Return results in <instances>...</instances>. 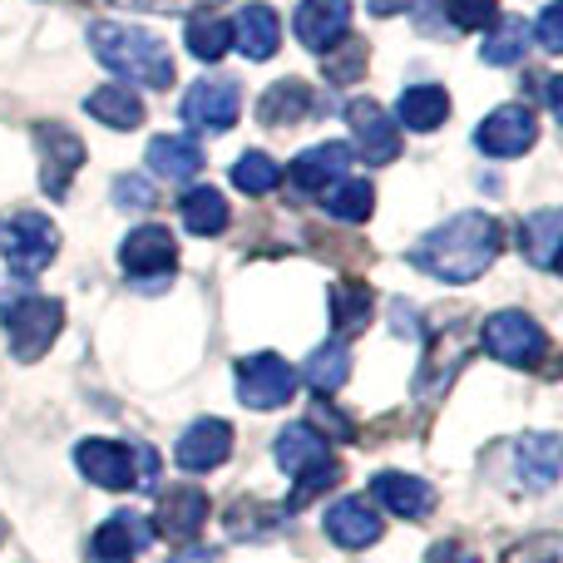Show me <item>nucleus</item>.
I'll return each instance as SVG.
<instances>
[{
  "label": "nucleus",
  "mask_w": 563,
  "mask_h": 563,
  "mask_svg": "<svg viewBox=\"0 0 563 563\" xmlns=\"http://www.w3.org/2000/svg\"><path fill=\"white\" fill-rule=\"evenodd\" d=\"M539 45H544L549 55H559V49H563V5H559V0L544 10V15H539Z\"/></svg>",
  "instance_id": "obj_40"
},
{
  "label": "nucleus",
  "mask_w": 563,
  "mask_h": 563,
  "mask_svg": "<svg viewBox=\"0 0 563 563\" xmlns=\"http://www.w3.org/2000/svg\"><path fill=\"white\" fill-rule=\"evenodd\" d=\"M499 243H505V233H499V223L489 213H455L450 223L430 228L410 247V263L440 282H475L495 267Z\"/></svg>",
  "instance_id": "obj_1"
},
{
  "label": "nucleus",
  "mask_w": 563,
  "mask_h": 563,
  "mask_svg": "<svg viewBox=\"0 0 563 563\" xmlns=\"http://www.w3.org/2000/svg\"><path fill=\"white\" fill-rule=\"evenodd\" d=\"M321 198H327V213L336 218V223H366L371 208H376V188H371L366 178H336Z\"/></svg>",
  "instance_id": "obj_31"
},
{
  "label": "nucleus",
  "mask_w": 563,
  "mask_h": 563,
  "mask_svg": "<svg viewBox=\"0 0 563 563\" xmlns=\"http://www.w3.org/2000/svg\"><path fill=\"white\" fill-rule=\"evenodd\" d=\"M208 525V495L194 485H178L158 499V534L168 539H198V529Z\"/></svg>",
  "instance_id": "obj_19"
},
{
  "label": "nucleus",
  "mask_w": 563,
  "mask_h": 563,
  "mask_svg": "<svg viewBox=\"0 0 563 563\" xmlns=\"http://www.w3.org/2000/svg\"><path fill=\"white\" fill-rule=\"evenodd\" d=\"M346 376H351V351H346V341H327V346H317V351L307 356V366H301V380H307V386L317 390L321 400L336 396V390L346 386Z\"/></svg>",
  "instance_id": "obj_25"
},
{
  "label": "nucleus",
  "mask_w": 563,
  "mask_h": 563,
  "mask_svg": "<svg viewBox=\"0 0 563 563\" xmlns=\"http://www.w3.org/2000/svg\"><path fill=\"white\" fill-rule=\"evenodd\" d=\"M144 5H174V10H188V5H203V0H144Z\"/></svg>",
  "instance_id": "obj_45"
},
{
  "label": "nucleus",
  "mask_w": 563,
  "mask_h": 563,
  "mask_svg": "<svg viewBox=\"0 0 563 563\" xmlns=\"http://www.w3.org/2000/svg\"><path fill=\"white\" fill-rule=\"evenodd\" d=\"M396 119L410 129V134H430V129H440L450 119V95L440 85H410V89H400Z\"/></svg>",
  "instance_id": "obj_23"
},
{
  "label": "nucleus",
  "mask_w": 563,
  "mask_h": 563,
  "mask_svg": "<svg viewBox=\"0 0 563 563\" xmlns=\"http://www.w3.org/2000/svg\"><path fill=\"white\" fill-rule=\"evenodd\" d=\"M307 426H327L336 440H356V430H351V420L346 416H336V410H327V400H317V410H311V420Z\"/></svg>",
  "instance_id": "obj_41"
},
{
  "label": "nucleus",
  "mask_w": 563,
  "mask_h": 563,
  "mask_svg": "<svg viewBox=\"0 0 563 563\" xmlns=\"http://www.w3.org/2000/svg\"><path fill=\"white\" fill-rule=\"evenodd\" d=\"M168 563H218V549H208V544H184Z\"/></svg>",
  "instance_id": "obj_44"
},
{
  "label": "nucleus",
  "mask_w": 563,
  "mask_h": 563,
  "mask_svg": "<svg viewBox=\"0 0 563 563\" xmlns=\"http://www.w3.org/2000/svg\"><path fill=\"white\" fill-rule=\"evenodd\" d=\"M539 139V119L529 104H505L475 129V148L489 158H519L529 154Z\"/></svg>",
  "instance_id": "obj_9"
},
{
  "label": "nucleus",
  "mask_w": 563,
  "mask_h": 563,
  "mask_svg": "<svg viewBox=\"0 0 563 563\" xmlns=\"http://www.w3.org/2000/svg\"><path fill=\"white\" fill-rule=\"evenodd\" d=\"M0 539H5V525H0Z\"/></svg>",
  "instance_id": "obj_46"
},
{
  "label": "nucleus",
  "mask_w": 563,
  "mask_h": 563,
  "mask_svg": "<svg viewBox=\"0 0 563 563\" xmlns=\"http://www.w3.org/2000/svg\"><path fill=\"white\" fill-rule=\"evenodd\" d=\"M134 470H139V485H154L158 479V455L148 445H134Z\"/></svg>",
  "instance_id": "obj_43"
},
{
  "label": "nucleus",
  "mask_w": 563,
  "mask_h": 563,
  "mask_svg": "<svg viewBox=\"0 0 563 563\" xmlns=\"http://www.w3.org/2000/svg\"><path fill=\"white\" fill-rule=\"evenodd\" d=\"M291 30L311 55H327L351 35V0H301L297 15H291Z\"/></svg>",
  "instance_id": "obj_12"
},
{
  "label": "nucleus",
  "mask_w": 563,
  "mask_h": 563,
  "mask_svg": "<svg viewBox=\"0 0 563 563\" xmlns=\"http://www.w3.org/2000/svg\"><path fill=\"white\" fill-rule=\"evenodd\" d=\"M75 465L89 485L99 489H134L139 485V470H134V445L124 440H79L75 445Z\"/></svg>",
  "instance_id": "obj_10"
},
{
  "label": "nucleus",
  "mask_w": 563,
  "mask_h": 563,
  "mask_svg": "<svg viewBox=\"0 0 563 563\" xmlns=\"http://www.w3.org/2000/svg\"><path fill=\"white\" fill-rule=\"evenodd\" d=\"M515 455H519V475L529 479L534 489H549L559 479V435L554 430H534V435H519L515 440Z\"/></svg>",
  "instance_id": "obj_24"
},
{
  "label": "nucleus",
  "mask_w": 563,
  "mask_h": 563,
  "mask_svg": "<svg viewBox=\"0 0 563 563\" xmlns=\"http://www.w3.org/2000/svg\"><path fill=\"white\" fill-rule=\"evenodd\" d=\"M331 485H341V465L336 455L317 460V465H307L301 475H291V495H287V515H297V509H307L317 495H327Z\"/></svg>",
  "instance_id": "obj_33"
},
{
  "label": "nucleus",
  "mask_w": 563,
  "mask_h": 563,
  "mask_svg": "<svg viewBox=\"0 0 563 563\" xmlns=\"http://www.w3.org/2000/svg\"><path fill=\"white\" fill-rule=\"evenodd\" d=\"M228 455H233V426L218 420V416L194 420V426L184 430V440H178V450H174L178 470H188V475H208V470L228 465Z\"/></svg>",
  "instance_id": "obj_14"
},
{
  "label": "nucleus",
  "mask_w": 563,
  "mask_h": 563,
  "mask_svg": "<svg viewBox=\"0 0 563 563\" xmlns=\"http://www.w3.org/2000/svg\"><path fill=\"white\" fill-rule=\"evenodd\" d=\"M0 253H5V267L20 277H35L55 263L59 253V228L49 223L45 213H15L0 233Z\"/></svg>",
  "instance_id": "obj_5"
},
{
  "label": "nucleus",
  "mask_w": 563,
  "mask_h": 563,
  "mask_svg": "<svg viewBox=\"0 0 563 563\" xmlns=\"http://www.w3.org/2000/svg\"><path fill=\"white\" fill-rule=\"evenodd\" d=\"M529 45V25L525 15H495V25L485 30V45H479V59L485 65H515Z\"/></svg>",
  "instance_id": "obj_30"
},
{
  "label": "nucleus",
  "mask_w": 563,
  "mask_h": 563,
  "mask_svg": "<svg viewBox=\"0 0 563 563\" xmlns=\"http://www.w3.org/2000/svg\"><path fill=\"white\" fill-rule=\"evenodd\" d=\"M351 168V144H311L307 154L291 158L287 178L297 194H327L336 178H346Z\"/></svg>",
  "instance_id": "obj_17"
},
{
  "label": "nucleus",
  "mask_w": 563,
  "mask_h": 563,
  "mask_svg": "<svg viewBox=\"0 0 563 563\" xmlns=\"http://www.w3.org/2000/svg\"><path fill=\"white\" fill-rule=\"evenodd\" d=\"M311 104H317V99H311V89L301 85V79H277L273 89H267L263 95V104H257V119H263V124H297L301 114H311Z\"/></svg>",
  "instance_id": "obj_29"
},
{
  "label": "nucleus",
  "mask_w": 563,
  "mask_h": 563,
  "mask_svg": "<svg viewBox=\"0 0 563 563\" xmlns=\"http://www.w3.org/2000/svg\"><path fill=\"white\" fill-rule=\"evenodd\" d=\"M559 243H563L559 208H539V213H529L525 228H519V247H525V257L539 267V273H554L559 267Z\"/></svg>",
  "instance_id": "obj_22"
},
{
  "label": "nucleus",
  "mask_w": 563,
  "mask_h": 563,
  "mask_svg": "<svg viewBox=\"0 0 563 563\" xmlns=\"http://www.w3.org/2000/svg\"><path fill=\"white\" fill-rule=\"evenodd\" d=\"M505 563H563V544L559 534H539V539H525L505 554Z\"/></svg>",
  "instance_id": "obj_37"
},
{
  "label": "nucleus",
  "mask_w": 563,
  "mask_h": 563,
  "mask_svg": "<svg viewBox=\"0 0 563 563\" xmlns=\"http://www.w3.org/2000/svg\"><path fill=\"white\" fill-rule=\"evenodd\" d=\"M178 213H184V228L188 233H198V238H218L228 228V198L218 194V188H208V184H198V188H188L184 194V203H178Z\"/></svg>",
  "instance_id": "obj_27"
},
{
  "label": "nucleus",
  "mask_w": 563,
  "mask_h": 563,
  "mask_svg": "<svg viewBox=\"0 0 563 563\" xmlns=\"http://www.w3.org/2000/svg\"><path fill=\"white\" fill-rule=\"evenodd\" d=\"M346 124H351V134H356V144H351V158H366L371 168H380V164H390V158L400 154L396 119H390L380 104H371V99H356V104H346Z\"/></svg>",
  "instance_id": "obj_11"
},
{
  "label": "nucleus",
  "mask_w": 563,
  "mask_h": 563,
  "mask_svg": "<svg viewBox=\"0 0 563 563\" xmlns=\"http://www.w3.org/2000/svg\"><path fill=\"white\" fill-rule=\"evenodd\" d=\"M273 455H277L282 475H301V470H307V465H317V460H327L331 450H327V435H321L317 426H287V430H282V435H277Z\"/></svg>",
  "instance_id": "obj_26"
},
{
  "label": "nucleus",
  "mask_w": 563,
  "mask_h": 563,
  "mask_svg": "<svg viewBox=\"0 0 563 563\" xmlns=\"http://www.w3.org/2000/svg\"><path fill=\"white\" fill-rule=\"evenodd\" d=\"M148 174L168 178V184H188L194 174H203V148L188 134H158L148 144Z\"/></svg>",
  "instance_id": "obj_20"
},
{
  "label": "nucleus",
  "mask_w": 563,
  "mask_h": 563,
  "mask_svg": "<svg viewBox=\"0 0 563 563\" xmlns=\"http://www.w3.org/2000/svg\"><path fill=\"white\" fill-rule=\"evenodd\" d=\"M233 45L243 49L253 65H263V59H273L277 55V45H282V20H277V10L273 5H243L233 20Z\"/></svg>",
  "instance_id": "obj_18"
},
{
  "label": "nucleus",
  "mask_w": 563,
  "mask_h": 563,
  "mask_svg": "<svg viewBox=\"0 0 563 563\" xmlns=\"http://www.w3.org/2000/svg\"><path fill=\"white\" fill-rule=\"evenodd\" d=\"M184 45L194 59H203V65H213V59H223L228 49H233V25H228L223 15H194L184 30Z\"/></svg>",
  "instance_id": "obj_32"
},
{
  "label": "nucleus",
  "mask_w": 563,
  "mask_h": 563,
  "mask_svg": "<svg viewBox=\"0 0 563 563\" xmlns=\"http://www.w3.org/2000/svg\"><path fill=\"white\" fill-rule=\"evenodd\" d=\"M233 184L243 188L247 198H263V194H273V188L282 184V164L253 148V154H243V158L233 164Z\"/></svg>",
  "instance_id": "obj_34"
},
{
  "label": "nucleus",
  "mask_w": 563,
  "mask_h": 563,
  "mask_svg": "<svg viewBox=\"0 0 563 563\" xmlns=\"http://www.w3.org/2000/svg\"><path fill=\"white\" fill-rule=\"evenodd\" d=\"M426 563H479V559H475V549H465L460 539H440V544H430Z\"/></svg>",
  "instance_id": "obj_42"
},
{
  "label": "nucleus",
  "mask_w": 563,
  "mask_h": 563,
  "mask_svg": "<svg viewBox=\"0 0 563 563\" xmlns=\"http://www.w3.org/2000/svg\"><path fill=\"white\" fill-rule=\"evenodd\" d=\"M85 114L99 119L104 129H139L144 124V99L134 95V85H99L85 95Z\"/></svg>",
  "instance_id": "obj_21"
},
{
  "label": "nucleus",
  "mask_w": 563,
  "mask_h": 563,
  "mask_svg": "<svg viewBox=\"0 0 563 563\" xmlns=\"http://www.w3.org/2000/svg\"><path fill=\"white\" fill-rule=\"evenodd\" d=\"M282 525V515H273V509L263 505V499H238L233 509H228V534L233 539H267L273 529Z\"/></svg>",
  "instance_id": "obj_35"
},
{
  "label": "nucleus",
  "mask_w": 563,
  "mask_h": 563,
  "mask_svg": "<svg viewBox=\"0 0 563 563\" xmlns=\"http://www.w3.org/2000/svg\"><path fill=\"white\" fill-rule=\"evenodd\" d=\"M35 139H40V184H45L49 198H65L69 178L85 164V144H79L65 124H40Z\"/></svg>",
  "instance_id": "obj_13"
},
{
  "label": "nucleus",
  "mask_w": 563,
  "mask_h": 563,
  "mask_svg": "<svg viewBox=\"0 0 563 563\" xmlns=\"http://www.w3.org/2000/svg\"><path fill=\"white\" fill-rule=\"evenodd\" d=\"M119 267H124L129 277H139V282L174 277V267H178V243H174V233H168V228H158V223L134 228V233L119 243Z\"/></svg>",
  "instance_id": "obj_8"
},
{
  "label": "nucleus",
  "mask_w": 563,
  "mask_h": 563,
  "mask_svg": "<svg viewBox=\"0 0 563 563\" xmlns=\"http://www.w3.org/2000/svg\"><path fill=\"white\" fill-rule=\"evenodd\" d=\"M0 327H5L10 356L15 361H40L49 351V341L65 327V307L55 297H15L0 307Z\"/></svg>",
  "instance_id": "obj_3"
},
{
  "label": "nucleus",
  "mask_w": 563,
  "mask_h": 563,
  "mask_svg": "<svg viewBox=\"0 0 563 563\" xmlns=\"http://www.w3.org/2000/svg\"><path fill=\"white\" fill-rule=\"evenodd\" d=\"M371 311H376V297H371L366 282H336L331 287V327H336V336L366 331Z\"/></svg>",
  "instance_id": "obj_28"
},
{
  "label": "nucleus",
  "mask_w": 563,
  "mask_h": 563,
  "mask_svg": "<svg viewBox=\"0 0 563 563\" xmlns=\"http://www.w3.org/2000/svg\"><path fill=\"white\" fill-rule=\"evenodd\" d=\"M297 396V366H287L273 351L238 361V400L247 410H277Z\"/></svg>",
  "instance_id": "obj_6"
},
{
  "label": "nucleus",
  "mask_w": 563,
  "mask_h": 563,
  "mask_svg": "<svg viewBox=\"0 0 563 563\" xmlns=\"http://www.w3.org/2000/svg\"><path fill=\"white\" fill-rule=\"evenodd\" d=\"M89 49L95 59L119 75L124 85H144V89H168L174 85V59L168 45L144 25H119V20H99L89 25Z\"/></svg>",
  "instance_id": "obj_2"
},
{
  "label": "nucleus",
  "mask_w": 563,
  "mask_h": 563,
  "mask_svg": "<svg viewBox=\"0 0 563 563\" xmlns=\"http://www.w3.org/2000/svg\"><path fill=\"white\" fill-rule=\"evenodd\" d=\"M114 203L119 208H154V188L144 184V178H114Z\"/></svg>",
  "instance_id": "obj_39"
},
{
  "label": "nucleus",
  "mask_w": 563,
  "mask_h": 563,
  "mask_svg": "<svg viewBox=\"0 0 563 563\" xmlns=\"http://www.w3.org/2000/svg\"><path fill=\"white\" fill-rule=\"evenodd\" d=\"M371 499L386 505L396 519H410V525L435 515V489H430L426 479L406 475V470H380V475L371 479Z\"/></svg>",
  "instance_id": "obj_15"
},
{
  "label": "nucleus",
  "mask_w": 563,
  "mask_h": 563,
  "mask_svg": "<svg viewBox=\"0 0 563 563\" xmlns=\"http://www.w3.org/2000/svg\"><path fill=\"white\" fill-rule=\"evenodd\" d=\"M178 109H184V124L203 129V134H223L243 119V89L233 79H198Z\"/></svg>",
  "instance_id": "obj_7"
},
{
  "label": "nucleus",
  "mask_w": 563,
  "mask_h": 563,
  "mask_svg": "<svg viewBox=\"0 0 563 563\" xmlns=\"http://www.w3.org/2000/svg\"><path fill=\"white\" fill-rule=\"evenodd\" d=\"M321 59H327V75L331 79H351V75H361V69H366V45H356V40H351L341 55H336V49H327Z\"/></svg>",
  "instance_id": "obj_38"
},
{
  "label": "nucleus",
  "mask_w": 563,
  "mask_h": 563,
  "mask_svg": "<svg viewBox=\"0 0 563 563\" xmlns=\"http://www.w3.org/2000/svg\"><path fill=\"white\" fill-rule=\"evenodd\" d=\"M380 509L366 505V495H351V499H336V505L327 509V539L336 549H371L380 539Z\"/></svg>",
  "instance_id": "obj_16"
},
{
  "label": "nucleus",
  "mask_w": 563,
  "mask_h": 563,
  "mask_svg": "<svg viewBox=\"0 0 563 563\" xmlns=\"http://www.w3.org/2000/svg\"><path fill=\"white\" fill-rule=\"evenodd\" d=\"M445 15L455 30H489L499 15V0H445Z\"/></svg>",
  "instance_id": "obj_36"
},
{
  "label": "nucleus",
  "mask_w": 563,
  "mask_h": 563,
  "mask_svg": "<svg viewBox=\"0 0 563 563\" xmlns=\"http://www.w3.org/2000/svg\"><path fill=\"white\" fill-rule=\"evenodd\" d=\"M479 341H485V351L495 361H505V366H519V371H534L539 361L549 356L544 327H539L534 317H525V311H495V317H485V327H479Z\"/></svg>",
  "instance_id": "obj_4"
}]
</instances>
